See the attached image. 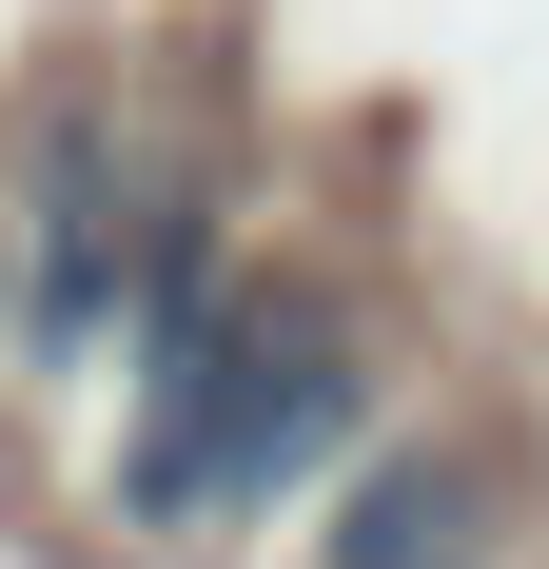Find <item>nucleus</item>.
Listing matches in <instances>:
<instances>
[{
  "label": "nucleus",
  "mask_w": 549,
  "mask_h": 569,
  "mask_svg": "<svg viewBox=\"0 0 549 569\" xmlns=\"http://www.w3.org/2000/svg\"><path fill=\"white\" fill-rule=\"evenodd\" d=\"M451 530H471V471H451V452H392L373 491H353V530H333V569H451Z\"/></svg>",
  "instance_id": "obj_2"
},
{
  "label": "nucleus",
  "mask_w": 549,
  "mask_h": 569,
  "mask_svg": "<svg viewBox=\"0 0 549 569\" xmlns=\"http://www.w3.org/2000/svg\"><path fill=\"white\" fill-rule=\"evenodd\" d=\"M138 353H158V393H138V511L158 530L236 511V491H295V471L353 432V335H315V315L177 295Z\"/></svg>",
  "instance_id": "obj_1"
}]
</instances>
